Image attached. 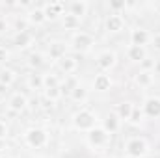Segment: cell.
<instances>
[{
  "mask_svg": "<svg viewBox=\"0 0 160 158\" xmlns=\"http://www.w3.org/2000/svg\"><path fill=\"white\" fill-rule=\"evenodd\" d=\"M73 126L78 132H89V130H93L95 126H99L97 114L91 112V110H88V108H82V110H78L73 116Z\"/></svg>",
  "mask_w": 160,
  "mask_h": 158,
  "instance_id": "1",
  "label": "cell"
},
{
  "mask_svg": "<svg viewBox=\"0 0 160 158\" xmlns=\"http://www.w3.org/2000/svg\"><path fill=\"white\" fill-rule=\"evenodd\" d=\"M22 140H24V143H26L30 149H43V147L48 145L50 136H48V132H47L45 128H41V126H30V128L24 132Z\"/></svg>",
  "mask_w": 160,
  "mask_h": 158,
  "instance_id": "2",
  "label": "cell"
},
{
  "mask_svg": "<svg viewBox=\"0 0 160 158\" xmlns=\"http://www.w3.org/2000/svg\"><path fill=\"white\" fill-rule=\"evenodd\" d=\"M125 155H127V158H143L145 155H149L147 140L142 138V136L128 138L125 141Z\"/></svg>",
  "mask_w": 160,
  "mask_h": 158,
  "instance_id": "3",
  "label": "cell"
},
{
  "mask_svg": "<svg viewBox=\"0 0 160 158\" xmlns=\"http://www.w3.org/2000/svg\"><path fill=\"white\" fill-rule=\"evenodd\" d=\"M110 141H112V136H110L102 126H95V128L89 130L88 136H86V143H88V147H91L93 151H101V149L108 147Z\"/></svg>",
  "mask_w": 160,
  "mask_h": 158,
  "instance_id": "4",
  "label": "cell"
},
{
  "mask_svg": "<svg viewBox=\"0 0 160 158\" xmlns=\"http://www.w3.org/2000/svg\"><path fill=\"white\" fill-rule=\"evenodd\" d=\"M97 67L101 69V73H106V71H112L114 67H116V63H118V54H116V50H112V48H104V50H101L99 54H97Z\"/></svg>",
  "mask_w": 160,
  "mask_h": 158,
  "instance_id": "5",
  "label": "cell"
},
{
  "mask_svg": "<svg viewBox=\"0 0 160 158\" xmlns=\"http://www.w3.org/2000/svg\"><path fill=\"white\" fill-rule=\"evenodd\" d=\"M71 47L77 50V52H88L91 47H93V37L91 34L88 32H75L73 37H71Z\"/></svg>",
  "mask_w": 160,
  "mask_h": 158,
  "instance_id": "6",
  "label": "cell"
},
{
  "mask_svg": "<svg viewBox=\"0 0 160 158\" xmlns=\"http://www.w3.org/2000/svg\"><path fill=\"white\" fill-rule=\"evenodd\" d=\"M104 28L110 34H119L125 28V19L121 17V13H108L104 19Z\"/></svg>",
  "mask_w": 160,
  "mask_h": 158,
  "instance_id": "7",
  "label": "cell"
},
{
  "mask_svg": "<svg viewBox=\"0 0 160 158\" xmlns=\"http://www.w3.org/2000/svg\"><path fill=\"white\" fill-rule=\"evenodd\" d=\"M143 116H147L149 119H158L160 117V97H147L143 101Z\"/></svg>",
  "mask_w": 160,
  "mask_h": 158,
  "instance_id": "8",
  "label": "cell"
},
{
  "mask_svg": "<svg viewBox=\"0 0 160 158\" xmlns=\"http://www.w3.org/2000/svg\"><path fill=\"white\" fill-rule=\"evenodd\" d=\"M149 41H151L149 30L140 28V26H136V28L130 30V45H134V47H145Z\"/></svg>",
  "mask_w": 160,
  "mask_h": 158,
  "instance_id": "9",
  "label": "cell"
},
{
  "mask_svg": "<svg viewBox=\"0 0 160 158\" xmlns=\"http://www.w3.org/2000/svg\"><path fill=\"white\" fill-rule=\"evenodd\" d=\"M47 54H48V60L60 62L63 56H67V45L63 41H52L47 48Z\"/></svg>",
  "mask_w": 160,
  "mask_h": 158,
  "instance_id": "10",
  "label": "cell"
},
{
  "mask_svg": "<svg viewBox=\"0 0 160 158\" xmlns=\"http://www.w3.org/2000/svg\"><path fill=\"white\" fill-rule=\"evenodd\" d=\"M26 21H28L30 24H34V26H41V24H45V22H47V17H45V9H43V6H36V4H34V6L28 9Z\"/></svg>",
  "mask_w": 160,
  "mask_h": 158,
  "instance_id": "11",
  "label": "cell"
},
{
  "mask_svg": "<svg viewBox=\"0 0 160 158\" xmlns=\"http://www.w3.org/2000/svg\"><path fill=\"white\" fill-rule=\"evenodd\" d=\"M8 106H9V110H11V112L21 114V112H24V110H26V106H28V99H26V95H24V93H15V95H11V97H9Z\"/></svg>",
  "mask_w": 160,
  "mask_h": 158,
  "instance_id": "12",
  "label": "cell"
},
{
  "mask_svg": "<svg viewBox=\"0 0 160 158\" xmlns=\"http://www.w3.org/2000/svg\"><path fill=\"white\" fill-rule=\"evenodd\" d=\"M45 9V17L47 21H56L60 15H63V9H65V4L63 2H48L43 6Z\"/></svg>",
  "mask_w": 160,
  "mask_h": 158,
  "instance_id": "13",
  "label": "cell"
},
{
  "mask_svg": "<svg viewBox=\"0 0 160 158\" xmlns=\"http://www.w3.org/2000/svg\"><path fill=\"white\" fill-rule=\"evenodd\" d=\"M88 11H89V2H86V0H73L69 4V13L75 15L80 21L88 15Z\"/></svg>",
  "mask_w": 160,
  "mask_h": 158,
  "instance_id": "14",
  "label": "cell"
},
{
  "mask_svg": "<svg viewBox=\"0 0 160 158\" xmlns=\"http://www.w3.org/2000/svg\"><path fill=\"white\" fill-rule=\"evenodd\" d=\"M112 78H110V75H106V73H99L95 78H93V89L95 91H99V93H104V91H108L110 87H112Z\"/></svg>",
  "mask_w": 160,
  "mask_h": 158,
  "instance_id": "15",
  "label": "cell"
},
{
  "mask_svg": "<svg viewBox=\"0 0 160 158\" xmlns=\"http://www.w3.org/2000/svg\"><path fill=\"white\" fill-rule=\"evenodd\" d=\"M134 82H136L138 87L147 89V87H151V86L155 84V75H153V71H140V73L134 77Z\"/></svg>",
  "mask_w": 160,
  "mask_h": 158,
  "instance_id": "16",
  "label": "cell"
},
{
  "mask_svg": "<svg viewBox=\"0 0 160 158\" xmlns=\"http://www.w3.org/2000/svg\"><path fill=\"white\" fill-rule=\"evenodd\" d=\"M89 99V89L82 84H77L73 89H71V101L77 102V104H84L86 101Z\"/></svg>",
  "mask_w": 160,
  "mask_h": 158,
  "instance_id": "17",
  "label": "cell"
},
{
  "mask_svg": "<svg viewBox=\"0 0 160 158\" xmlns=\"http://www.w3.org/2000/svg\"><path fill=\"white\" fill-rule=\"evenodd\" d=\"M127 58L130 62H134V63H142L147 58V50H145V47H134V45H130L127 48Z\"/></svg>",
  "mask_w": 160,
  "mask_h": 158,
  "instance_id": "18",
  "label": "cell"
},
{
  "mask_svg": "<svg viewBox=\"0 0 160 158\" xmlns=\"http://www.w3.org/2000/svg\"><path fill=\"white\" fill-rule=\"evenodd\" d=\"M58 67H60L62 73L73 75V73L78 69V62H77V58H73V56H63V58L58 62Z\"/></svg>",
  "mask_w": 160,
  "mask_h": 158,
  "instance_id": "19",
  "label": "cell"
},
{
  "mask_svg": "<svg viewBox=\"0 0 160 158\" xmlns=\"http://www.w3.org/2000/svg\"><path fill=\"white\" fill-rule=\"evenodd\" d=\"M32 43H34V36H32L30 32H17V34L13 36V45H15L17 48H21V50L28 48Z\"/></svg>",
  "mask_w": 160,
  "mask_h": 158,
  "instance_id": "20",
  "label": "cell"
},
{
  "mask_svg": "<svg viewBox=\"0 0 160 158\" xmlns=\"http://www.w3.org/2000/svg\"><path fill=\"white\" fill-rule=\"evenodd\" d=\"M119 121L121 119L118 117L116 114H110V116H106V117L102 119V125H101V126L112 136V134H116V132L119 130Z\"/></svg>",
  "mask_w": 160,
  "mask_h": 158,
  "instance_id": "21",
  "label": "cell"
},
{
  "mask_svg": "<svg viewBox=\"0 0 160 158\" xmlns=\"http://www.w3.org/2000/svg\"><path fill=\"white\" fill-rule=\"evenodd\" d=\"M132 110H134V104H132L130 101H123V102H118V104H116V112H114V114H116L119 119L128 121Z\"/></svg>",
  "mask_w": 160,
  "mask_h": 158,
  "instance_id": "22",
  "label": "cell"
},
{
  "mask_svg": "<svg viewBox=\"0 0 160 158\" xmlns=\"http://www.w3.org/2000/svg\"><path fill=\"white\" fill-rule=\"evenodd\" d=\"M26 63H28V67L30 69H39L41 65L45 63V58H43V54H41L39 50H34V52H30L28 54V60H26Z\"/></svg>",
  "mask_w": 160,
  "mask_h": 158,
  "instance_id": "23",
  "label": "cell"
},
{
  "mask_svg": "<svg viewBox=\"0 0 160 158\" xmlns=\"http://www.w3.org/2000/svg\"><path fill=\"white\" fill-rule=\"evenodd\" d=\"M62 26H63L65 30H77L80 26V19H77L75 15H71V13L67 11V13H63V17H62Z\"/></svg>",
  "mask_w": 160,
  "mask_h": 158,
  "instance_id": "24",
  "label": "cell"
},
{
  "mask_svg": "<svg viewBox=\"0 0 160 158\" xmlns=\"http://www.w3.org/2000/svg\"><path fill=\"white\" fill-rule=\"evenodd\" d=\"M17 80V73L13 71V69H0V84H4V86H11L13 82Z\"/></svg>",
  "mask_w": 160,
  "mask_h": 158,
  "instance_id": "25",
  "label": "cell"
},
{
  "mask_svg": "<svg viewBox=\"0 0 160 158\" xmlns=\"http://www.w3.org/2000/svg\"><path fill=\"white\" fill-rule=\"evenodd\" d=\"M28 87H30V89H45L43 75H38L36 71H34L32 75H28Z\"/></svg>",
  "mask_w": 160,
  "mask_h": 158,
  "instance_id": "26",
  "label": "cell"
},
{
  "mask_svg": "<svg viewBox=\"0 0 160 158\" xmlns=\"http://www.w3.org/2000/svg\"><path fill=\"white\" fill-rule=\"evenodd\" d=\"M62 99V89L60 87H50V89H45V101L48 102H58Z\"/></svg>",
  "mask_w": 160,
  "mask_h": 158,
  "instance_id": "27",
  "label": "cell"
},
{
  "mask_svg": "<svg viewBox=\"0 0 160 158\" xmlns=\"http://www.w3.org/2000/svg\"><path fill=\"white\" fill-rule=\"evenodd\" d=\"M142 121H143V110L140 106H134V110H132V114L128 117V123L130 125H140Z\"/></svg>",
  "mask_w": 160,
  "mask_h": 158,
  "instance_id": "28",
  "label": "cell"
},
{
  "mask_svg": "<svg viewBox=\"0 0 160 158\" xmlns=\"http://www.w3.org/2000/svg\"><path fill=\"white\" fill-rule=\"evenodd\" d=\"M43 82H45V89H50V87H60V78L56 75H43Z\"/></svg>",
  "mask_w": 160,
  "mask_h": 158,
  "instance_id": "29",
  "label": "cell"
},
{
  "mask_svg": "<svg viewBox=\"0 0 160 158\" xmlns=\"http://www.w3.org/2000/svg\"><path fill=\"white\" fill-rule=\"evenodd\" d=\"M28 26H30V22L26 19H17L15 21V30L17 32H28Z\"/></svg>",
  "mask_w": 160,
  "mask_h": 158,
  "instance_id": "30",
  "label": "cell"
},
{
  "mask_svg": "<svg viewBox=\"0 0 160 158\" xmlns=\"http://www.w3.org/2000/svg\"><path fill=\"white\" fill-rule=\"evenodd\" d=\"M119 11H125V2H110V13H119Z\"/></svg>",
  "mask_w": 160,
  "mask_h": 158,
  "instance_id": "31",
  "label": "cell"
},
{
  "mask_svg": "<svg viewBox=\"0 0 160 158\" xmlns=\"http://www.w3.org/2000/svg\"><path fill=\"white\" fill-rule=\"evenodd\" d=\"M142 71H153V67H155V60H149V58H145L142 63Z\"/></svg>",
  "mask_w": 160,
  "mask_h": 158,
  "instance_id": "32",
  "label": "cell"
},
{
  "mask_svg": "<svg viewBox=\"0 0 160 158\" xmlns=\"http://www.w3.org/2000/svg\"><path fill=\"white\" fill-rule=\"evenodd\" d=\"M8 134H9V128H8L6 121H2V119H0V141H2V140H6V138H8Z\"/></svg>",
  "mask_w": 160,
  "mask_h": 158,
  "instance_id": "33",
  "label": "cell"
},
{
  "mask_svg": "<svg viewBox=\"0 0 160 158\" xmlns=\"http://www.w3.org/2000/svg\"><path fill=\"white\" fill-rule=\"evenodd\" d=\"M151 45H153L155 50H158L160 52V32L158 34H155V36H151Z\"/></svg>",
  "mask_w": 160,
  "mask_h": 158,
  "instance_id": "34",
  "label": "cell"
},
{
  "mask_svg": "<svg viewBox=\"0 0 160 158\" xmlns=\"http://www.w3.org/2000/svg\"><path fill=\"white\" fill-rule=\"evenodd\" d=\"M8 58H9V52L6 50V47H0V63L8 62Z\"/></svg>",
  "mask_w": 160,
  "mask_h": 158,
  "instance_id": "35",
  "label": "cell"
},
{
  "mask_svg": "<svg viewBox=\"0 0 160 158\" xmlns=\"http://www.w3.org/2000/svg\"><path fill=\"white\" fill-rule=\"evenodd\" d=\"M6 30H8V22H6V19L0 17V34H4Z\"/></svg>",
  "mask_w": 160,
  "mask_h": 158,
  "instance_id": "36",
  "label": "cell"
},
{
  "mask_svg": "<svg viewBox=\"0 0 160 158\" xmlns=\"http://www.w3.org/2000/svg\"><path fill=\"white\" fill-rule=\"evenodd\" d=\"M153 75H160V60H155V67H153Z\"/></svg>",
  "mask_w": 160,
  "mask_h": 158,
  "instance_id": "37",
  "label": "cell"
},
{
  "mask_svg": "<svg viewBox=\"0 0 160 158\" xmlns=\"http://www.w3.org/2000/svg\"><path fill=\"white\" fill-rule=\"evenodd\" d=\"M8 89H9L8 86H4V84H0V95H6V93H8Z\"/></svg>",
  "mask_w": 160,
  "mask_h": 158,
  "instance_id": "38",
  "label": "cell"
},
{
  "mask_svg": "<svg viewBox=\"0 0 160 158\" xmlns=\"http://www.w3.org/2000/svg\"><path fill=\"white\" fill-rule=\"evenodd\" d=\"M0 158H11V156H9V155H2Z\"/></svg>",
  "mask_w": 160,
  "mask_h": 158,
  "instance_id": "39",
  "label": "cell"
},
{
  "mask_svg": "<svg viewBox=\"0 0 160 158\" xmlns=\"http://www.w3.org/2000/svg\"><path fill=\"white\" fill-rule=\"evenodd\" d=\"M101 158H114V156H110V155H108V156H101Z\"/></svg>",
  "mask_w": 160,
  "mask_h": 158,
  "instance_id": "40",
  "label": "cell"
},
{
  "mask_svg": "<svg viewBox=\"0 0 160 158\" xmlns=\"http://www.w3.org/2000/svg\"><path fill=\"white\" fill-rule=\"evenodd\" d=\"M2 155H4V153H2V147H0V156H2Z\"/></svg>",
  "mask_w": 160,
  "mask_h": 158,
  "instance_id": "41",
  "label": "cell"
}]
</instances>
